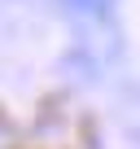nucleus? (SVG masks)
<instances>
[{
	"label": "nucleus",
	"instance_id": "nucleus-1",
	"mask_svg": "<svg viewBox=\"0 0 140 149\" xmlns=\"http://www.w3.org/2000/svg\"><path fill=\"white\" fill-rule=\"evenodd\" d=\"M70 9H79V13H88V18L105 22V18L114 13V0H70Z\"/></svg>",
	"mask_w": 140,
	"mask_h": 149
}]
</instances>
